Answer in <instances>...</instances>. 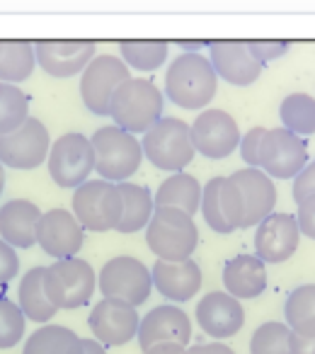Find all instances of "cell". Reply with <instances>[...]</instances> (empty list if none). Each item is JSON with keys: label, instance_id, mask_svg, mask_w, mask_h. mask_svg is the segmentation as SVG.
<instances>
[{"label": "cell", "instance_id": "obj_1", "mask_svg": "<svg viewBox=\"0 0 315 354\" xmlns=\"http://www.w3.org/2000/svg\"><path fill=\"white\" fill-rule=\"evenodd\" d=\"M218 90V75L209 56L180 54L165 73V95L182 109H204Z\"/></svg>", "mask_w": 315, "mask_h": 354}, {"label": "cell", "instance_id": "obj_2", "mask_svg": "<svg viewBox=\"0 0 315 354\" xmlns=\"http://www.w3.org/2000/svg\"><path fill=\"white\" fill-rule=\"evenodd\" d=\"M165 100L163 93L151 78H128L117 88L109 104V117L114 119V127L124 129L128 133H146L163 119Z\"/></svg>", "mask_w": 315, "mask_h": 354}, {"label": "cell", "instance_id": "obj_3", "mask_svg": "<svg viewBox=\"0 0 315 354\" xmlns=\"http://www.w3.org/2000/svg\"><path fill=\"white\" fill-rule=\"evenodd\" d=\"M146 243L158 260L182 262L199 245V228L194 216L170 207H155L146 226Z\"/></svg>", "mask_w": 315, "mask_h": 354}, {"label": "cell", "instance_id": "obj_4", "mask_svg": "<svg viewBox=\"0 0 315 354\" xmlns=\"http://www.w3.org/2000/svg\"><path fill=\"white\" fill-rule=\"evenodd\" d=\"M95 153V170L102 180L119 185L126 183L128 177L136 175L143 162V148L133 133L114 127H99L90 136Z\"/></svg>", "mask_w": 315, "mask_h": 354}, {"label": "cell", "instance_id": "obj_5", "mask_svg": "<svg viewBox=\"0 0 315 354\" xmlns=\"http://www.w3.org/2000/svg\"><path fill=\"white\" fill-rule=\"evenodd\" d=\"M141 148L143 158L163 172H182L197 156L189 124L178 117H163L148 129L141 138Z\"/></svg>", "mask_w": 315, "mask_h": 354}, {"label": "cell", "instance_id": "obj_6", "mask_svg": "<svg viewBox=\"0 0 315 354\" xmlns=\"http://www.w3.org/2000/svg\"><path fill=\"white\" fill-rule=\"evenodd\" d=\"M44 289L59 310H75L90 304L97 289V274L93 265L80 257L54 260V265L44 267Z\"/></svg>", "mask_w": 315, "mask_h": 354}, {"label": "cell", "instance_id": "obj_7", "mask_svg": "<svg viewBox=\"0 0 315 354\" xmlns=\"http://www.w3.org/2000/svg\"><path fill=\"white\" fill-rule=\"evenodd\" d=\"M70 212L85 231H114L122 218V192L109 180H88L80 187H75Z\"/></svg>", "mask_w": 315, "mask_h": 354}, {"label": "cell", "instance_id": "obj_8", "mask_svg": "<svg viewBox=\"0 0 315 354\" xmlns=\"http://www.w3.org/2000/svg\"><path fill=\"white\" fill-rule=\"evenodd\" d=\"M97 289L104 299L124 301V304L138 308L141 304H146L153 291L151 270L138 257L131 255L112 257L99 270Z\"/></svg>", "mask_w": 315, "mask_h": 354}, {"label": "cell", "instance_id": "obj_9", "mask_svg": "<svg viewBox=\"0 0 315 354\" xmlns=\"http://www.w3.org/2000/svg\"><path fill=\"white\" fill-rule=\"evenodd\" d=\"M49 175L59 187L75 189L88 183L95 172V153L90 136L80 131H68L59 136L49 148Z\"/></svg>", "mask_w": 315, "mask_h": 354}, {"label": "cell", "instance_id": "obj_10", "mask_svg": "<svg viewBox=\"0 0 315 354\" xmlns=\"http://www.w3.org/2000/svg\"><path fill=\"white\" fill-rule=\"evenodd\" d=\"M131 78V68L114 54H99L80 73V100L95 117H109V104L124 80Z\"/></svg>", "mask_w": 315, "mask_h": 354}, {"label": "cell", "instance_id": "obj_11", "mask_svg": "<svg viewBox=\"0 0 315 354\" xmlns=\"http://www.w3.org/2000/svg\"><path fill=\"white\" fill-rule=\"evenodd\" d=\"M51 136L44 122L30 117L22 127L0 133V165L12 170H37L49 158Z\"/></svg>", "mask_w": 315, "mask_h": 354}, {"label": "cell", "instance_id": "obj_12", "mask_svg": "<svg viewBox=\"0 0 315 354\" xmlns=\"http://www.w3.org/2000/svg\"><path fill=\"white\" fill-rule=\"evenodd\" d=\"M308 162V143L305 138L291 133L289 129H267L260 148V170L271 180H291Z\"/></svg>", "mask_w": 315, "mask_h": 354}, {"label": "cell", "instance_id": "obj_13", "mask_svg": "<svg viewBox=\"0 0 315 354\" xmlns=\"http://www.w3.org/2000/svg\"><path fill=\"white\" fill-rule=\"evenodd\" d=\"M189 131L194 151L209 160H223L240 143L238 122L226 109H204L202 114H197L194 124H189Z\"/></svg>", "mask_w": 315, "mask_h": 354}, {"label": "cell", "instance_id": "obj_14", "mask_svg": "<svg viewBox=\"0 0 315 354\" xmlns=\"http://www.w3.org/2000/svg\"><path fill=\"white\" fill-rule=\"evenodd\" d=\"M204 221L213 233H233L240 231L242 223V197L238 192L236 183L231 175H216L211 177L202 189V207Z\"/></svg>", "mask_w": 315, "mask_h": 354}, {"label": "cell", "instance_id": "obj_15", "mask_svg": "<svg viewBox=\"0 0 315 354\" xmlns=\"http://www.w3.org/2000/svg\"><path fill=\"white\" fill-rule=\"evenodd\" d=\"M300 228L296 214L274 212L255 226V255L265 265H281L298 250Z\"/></svg>", "mask_w": 315, "mask_h": 354}, {"label": "cell", "instance_id": "obj_16", "mask_svg": "<svg viewBox=\"0 0 315 354\" xmlns=\"http://www.w3.org/2000/svg\"><path fill=\"white\" fill-rule=\"evenodd\" d=\"M138 323H141L138 310L124 301L114 299L97 301L88 318L95 339L99 344H107V347H122V344L131 342L138 335Z\"/></svg>", "mask_w": 315, "mask_h": 354}, {"label": "cell", "instance_id": "obj_17", "mask_svg": "<svg viewBox=\"0 0 315 354\" xmlns=\"http://www.w3.org/2000/svg\"><path fill=\"white\" fill-rule=\"evenodd\" d=\"M209 61L221 80L238 88L257 83V78L265 71V64L250 49V41H211L209 44Z\"/></svg>", "mask_w": 315, "mask_h": 354}, {"label": "cell", "instance_id": "obj_18", "mask_svg": "<svg viewBox=\"0 0 315 354\" xmlns=\"http://www.w3.org/2000/svg\"><path fill=\"white\" fill-rule=\"evenodd\" d=\"M85 243V228L78 223L73 212L66 209H51L44 212L37 228V245L54 260L78 257Z\"/></svg>", "mask_w": 315, "mask_h": 354}, {"label": "cell", "instance_id": "obj_19", "mask_svg": "<svg viewBox=\"0 0 315 354\" xmlns=\"http://www.w3.org/2000/svg\"><path fill=\"white\" fill-rule=\"evenodd\" d=\"M35 56L39 68L51 78H73L85 71V66L97 56L95 41L75 39V41H56L44 39L35 41Z\"/></svg>", "mask_w": 315, "mask_h": 354}, {"label": "cell", "instance_id": "obj_20", "mask_svg": "<svg viewBox=\"0 0 315 354\" xmlns=\"http://www.w3.org/2000/svg\"><path fill=\"white\" fill-rule=\"evenodd\" d=\"M138 344L146 352L148 347L160 342H175L187 347L192 339V320L175 304H163L148 310L138 323Z\"/></svg>", "mask_w": 315, "mask_h": 354}, {"label": "cell", "instance_id": "obj_21", "mask_svg": "<svg viewBox=\"0 0 315 354\" xmlns=\"http://www.w3.org/2000/svg\"><path fill=\"white\" fill-rule=\"evenodd\" d=\"M231 180L236 183L238 192L242 197V223L240 228H252L265 221L276 207V187L267 172L260 167H242L233 172Z\"/></svg>", "mask_w": 315, "mask_h": 354}, {"label": "cell", "instance_id": "obj_22", "mask_svg": "<svg viewBox=\"0 0 315 354\" xmlns=\"http://www.w3.org/2000/svg\"><path fill=\"white\" fill-rule=\"evenodd\" d=\"M197 323L209 337L221 342L240 333L245 325V310L228 291H211L197 304Z\"/></svg>", "mask_w": 315, "mask_h": 354}, {"label": "cell", "instance_id": "obj_23", "mask_svg": "<svg viewBox=\"0 0 315 354\" xmlns=\"http://www.w3.org/2000/svg\"><path fill=\"white\" fill-rule=\"evenodd\" d=\"M151 279L160 296H165L173 304H184L199 294L204 277L202 267L189 257L182 262L155 260V265L151 267Z\"/></svg>", "mask_w": 315, "mask_h": 354}, {"label": "cell", "instance_id": "obj_24", "mask_svg": "<svg viewBox=\"0 0 315 354\" xmlns=\"http://www.w3.org/2000/svg\"><path fill=\"white\" fill-rule=\"evenodd\" d=\"M41 209L30 199H10L0 207V238L15 250H27L37 245Z\"/></svg>", "mask_w": 315, "mask_h": 354}, {"label": "cell", "instance_id": "obj_25", "mask_svg": "<svg viewBox=\"0 0 315 354\" xmlns=\"http://www.w3.org/2000/svg\"><path fill=\"white\" fill-rule=\"evenodd\" d=\"M223 286L233 299H257L267 289V265L257 255H236L223 265Z\"/></svg>", "mask_w": 315, "mask_h": 354}, {"label": "cell", "instance_id": "obj_26", "mask_svg": "<svg viewBox=\"0 0 315 354\" xmlns=\"http://www.w3.org/2000/svg\"><path fill=\"white\" fill-rule=\"evenodd\" d=\"M202 183L194 175H189V172H173L155 189L153 202H155V207L180 209V212L194 216L199 212V207H202Z\"/></svg>", "mask_w": 315, "mask_h": 354}, {"label": "cell", "instance_id": "obj_27", "mask_svg": "<svg viewBox=\"0 0 315 354\" xmlns=\"http://www.w3.org/2000/svg\"><path fill=\"white\" fill-rule=\"evenodd\" d=\"M119 192H122V218H119L117 228L119 233H136L146 231L148 221H151L153 212H155V202H153V192L146 185H133V183H119Z\"/></svg>", "mask_w": 315, "mask_h": 354}, {"label": "cell", "instance_id": "obj_28", "mask_svg": "<svg viewBox=\"0 0 315 354\" xmlns=\"http://www.w3.org/2000/svg\"><path fill=\"white\" fill-rule=\"evenodd\" d=\"M17 306L25 313V318L35 323H49L59 313V308L46 296L44 267H32L22 274L20 286H17Z\"/></svg>", "mask_w": 315, "mask_h": 354}, {"label": "cell", "instance_id": "obj_29", "mask_svg": "<svg viewBox=\"0 0 315 354\" xmlns=\"http://www.w3.org/2000/svg\"><path fill=\"white\" fill-rule=\"evenodd\" d=\"M37 68L35 44L20 39H0V83H25Z\"/></svg>", "mask_w": 315, "mask_h": 354}, {"label": "cell", "instance_id": "obj_30", "mask_svg": "<svg viewBox=\"0 0 315 354\" xmlns=\"http://www.w3.org/2000/svg\"><path fill=\"white\" fill-rule=\"evenodd\" d=\"M22 354H83V337L64 325H41L27 337Z\"/></svg>", "mask_w": 315, "mask_h": 354}, {"label": "cell", "instance_id": "obj_31", "mask_svg": "<svg viewBox=\"0 0 315 354\" xmlns=\"http://www.w3.org/2000/svg\"><path fill=\"white\" fill-rule=\"evenodd\" d=\"M170 44L163 39H126L119 44V59L133 71L151 73L168 61Z\"/></svg>", "mask_w": 315, "mask_h": 354}, {"label": "cell", "instance_id": "obj_32", "mask_svg": "<svg viewBox=\"0 0 315 354\" xmlns=\"http://www.w3.org/2000/svg\"><path fill=\"white\" fill-rule=\"evenodd\" d=\"M281 127L300 138H310L315 133V97L308 93H291L279 104Z\"/></svg>", "mask_w": 315, "mask_h": 354}, {"label": "cell", "instance_id": "obj_33", "mask_svg": "<svg viewBox=\"0 0 315 354\" xmlns=\"http://www.w3.org/2000/svg\"><path fill=\"white\" fill-rule=\"evenodd\" d=\"M30 117V95L12 83H0V133L22 127Z\"/></svg>", "mask_w": 315, "mask_h": 354}, {"label": "cell", "instance_id": "obj_34", "mask_svg": "<svg viewBox=\"0 0 315 354\" xmlns=\"http://www.w3.org/2000/svg\"><path fill=\"white\" fill-rule=\"evenodd\" d=\"M289 330H315V284L296 286L284 304Z\"/></svg>", "mask_w": 315, "mask_h": 354}, {"label": "cell", "instance_id": "obj_35", "mask_svg": "<svg viewBox=\"0 0 315 354\" xmlns=\"http://www.w3.org/2000/svg\"><path fill=\"white\" fill-rule=\"evenodd\" d=\"M291 330L286 323H262L250 337V354H291Z\"/></svg>", "mask_w": 315, "mask_h": 354}, {"label": "cell", "instance_id": "obj_36", "mask_svg": "<svg viewBox=\"0 0 315 354\" xmlns=\"http://www.w3.org/2000/svg\"><path fill=\"white\" fill-rule=\"evenodd\" d=\"M27 318L15 301L0 296V349H10L25 337Z\"/></svg>", "mask_w": 315, "mask_h": 354}, {"label": "cell", "instance_id": "obj_37", "mask_svg": "<svg viewBox=\"0 0 315 354\" xmlns=\"http://www.w3.org/2000/svg\"><path fill=\"white\" fill-rule=\"evenodd\" d=\"M265 133H267L265 127H252L245 136H240L238 148H240V156L247 167H260V148H262Z\"/></svg>", "mask_w": 315, "mask_h": 354}, {"label": "cell", "instance_id": "obj_38", "mask_svg": "<svg viewBox=\"0 0 315 354\" xmlns=\"http://www.w3.org/2000/svg\"><path fill=\"white\" fill-rule=\"evenodd\" d=\"M296 204H303L305 199L315 197V160H308L303 170L294 177V187H291Z\"/></svg>", "mask_w": 315, "mask_h": 354}, {"label": "cell", "instance_id": "obj_39", "mask_svg": "<svg viewBox=\"0 0 315 354\" xmlns=\"http://www.w3.org/2000/svg\"><path fill=\"white\" fill-rule=\"evenodd\" d=\"M20 274V255L17 250L0 238V284H8Z\"/></svg>", "mask_w": 315, "mask_h": 354}, {"label": "cell", "instance_id": "obj_40", "mask_svg": "<svg viewBox=\"0 0 315 354\" xmlns=\"http://www.w3.org/2000/svg\"><path fill=\"white\" fill-rule=\"evenodd\" d=\"M289 41H281V39H257V41H250V49L255 51V56L262 61V64H271V61L281 59L286 56L289 51Z\"/></svg>", "mask_w": 315, "mask_h": 354}, {"label": "cell", "instance_id": "obj_41", "mask_svg": "<svg viewBox=\"0 0 315 354\" xmlns=\"http://www.w3.org/2000/svg\"><path fill=\"white\" fill-rule=\"evenodd\" d=\"M296 221L303 236H308L310 241H315V197L305 199L303 204H298V212H296Z\"/></svg>", "mask_w": 315, "mask_h": 354}, {"label": "cell", "instance_id": "obj_42", "mask_svg": "<svg viewBox=\"0 0 315 354\" xmlns=\"http://www.w3.org/2000/svg\"><path fill=\"white\" fill-rule=\"evenodd\" d=\"M291 354H315V330H291Z\"/></svg>", "mask_w": 315, "mask_h": 354}, {"label": "cell", "instance_id": "obj_43", "mask_svg": "<svg viewBox=\"0 0 315 354\" xmlns=\"http://www.w3.org/2000/svg\"><path fill=\"white\" fill-rule=\"evenodd\" d=\"M182 354H236V352L223 342H207V344H194V347H184Z\"/></svg>", "mask_w": 315, "mask_h": 354}, {"label": "cell", "instance_id": "obj_44", "mask_svg": "<svg viewBox=\"0 0 315 354\" xmlns=\"http://www.w3.org/2000/svg\"><path fill=\"white\" fill-rule=\"evenodd\" d=\"M175 44H178V49H182V54H202V49H209L211 41H207V39H180V41H175Z\"/></svg>", "mask_w": 315, "mask_h": 354}, {"label": "cell", "instance_id": "obj_45", "mask_svg": "<svg viewBox=\"0 0 315 354\" xmlns=\"http://www.w3.org/2000/svg\"><path fill=\"white\" fill-rule=\"evenodd\" d=\"M184 347L182 344H175V342H160V344H153L148 347L143 354H182Z\"/></svg>", "mask_w": 315, "mask_h": 354}, {"label": "cell", "instance_id": "obj_46", "mask_svg": "<svg viewBox=\"0 0 315 354\" xmlns=\"http://www.w3.org/2000/svg\"><path fill=\"white\" fill-rule=\"evenodd\" d=\"M83 354H107L104 352V344H99L95 337L83 339Z\"/></svg>", "mask_w": 315, "mask_h": 354}, {"label": "cell", "instance_id": "obj_47", "mask_svg": "<svg viewBox=\"0 0 315 354\" xmlns=\"http://www.w3.org/2000/svg\"><path fill=\"white\" fill-rule=\"evenodd\" d=\"M3 192H6V167L0 165V197H3Z\"/></svg>", "mask_w": 315, "mask_h": 354}]
</instances>
